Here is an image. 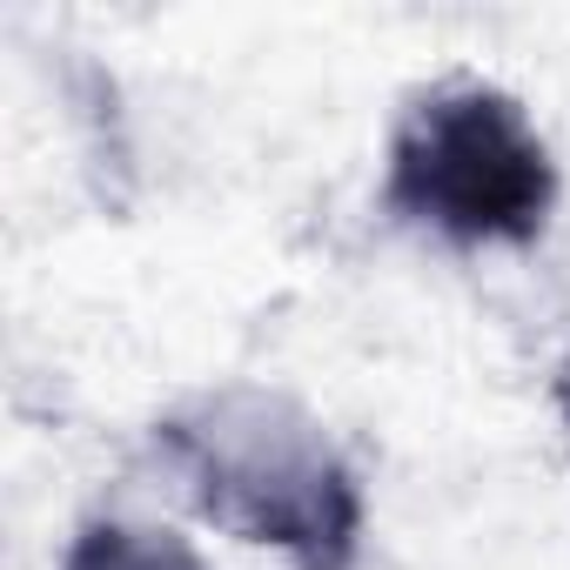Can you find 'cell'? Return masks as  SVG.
Wrapping results in <instances>:
<instances>
[{"label": "cell", "mask_w": 570, "mask_h": 570, "mask_svg": "<svg viewBox=\"0 0 570 570\" xmlns=\"http://www.w3.org/2000/svg\"><path fill=\"white\" fill-rule=\"evenodd\" d=\"M148 463L181 517L282 570H356L370 483L336 423L268 376H222L148 423Z\"/></svg>", "instance_id": "obj_1"}, {"label": "cell", "mask_w": 570, "mask_h": 570, "mask_svg": "<svg viewBox=\"0 0 570 570\" xmlns=\"http://www.w3.org/2000/svg\"><path fill=\"white\" fill-rule=\"evenodd\" d=\"M376 208L443 255H523L563 208V161L510 81L436 68L410 81L383 121Z\"/></svg>", "instance_id": "obj_2"}, {"label": "cell", "mask_w": 570, "mask_h": 570, "mask_svg": "<svg viewBox=\"0 0 570 570\" xmlns=\"http://www.w3.org/2000/svg\"><path fill=\"white\" fill-rule=\"evenodd\" d=\"M55 570H215V557L175 517L101 503L75 517V530L55 550Z\"/></svg>", "instance_id": "obj_3"}, {"label": "cell", "mask_w": 570, "mask_h": 570, "mask_svg": "<svg viewBox=\"0 0 570 570\" xmlns=\"http://www.w3.org/2000/svg\"><path fill=\"white\" fill-rule=\"evenodd\" d=\"M356 570H390V563H383V557H376V550H370V557H363V563H356Z\"/></svg>", "instance_id": "obj_4"}]
</instances>
